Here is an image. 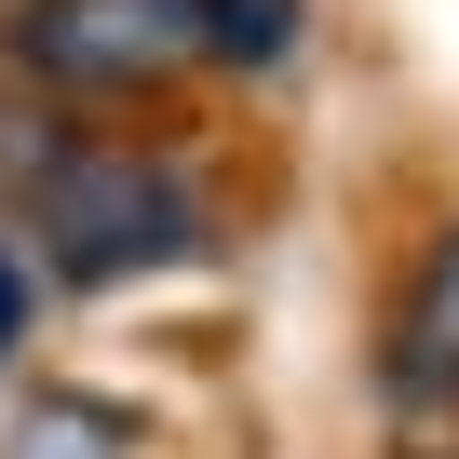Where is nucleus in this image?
I'll list each match as a JSON object with an SVG mask.
<instances>
[{"instance_id": "nucleus-3", "label": "nucleus", "mask_w": 459, "mask_h": 459, "mask_svg": "<svg viewBox=\"0 0 459 459\" xmlns=\"http://www.w3.org/2000/svg\"><path fill=\"white\" fill-rule=\"evenodd\" d=\"M378 392L392 419H459V216L405 257L392 325H378Z\"/></svg>"}, {"instance_id": "nucleus-2", "label": "nucleus", "mask_w": 459, "mask_h": 459, "mask_svg": "<svg viewBox=\"0 0 459 459\" xmlns=\"http://www.w3.org/2000/svg\"><path fill=\"white\" fill-rule=\"evenodd\" d=\"M216 55V0H14V68L55 95H135Z\"/></svg>"}, {"instance_id": "nucleus-1", "label": "nucleus", "mask_w": 459, "mask_h": 459, "mask_svg": "<svg viewBox=\"0 0 459 459\" xmlns=\"http://www.w3.org/2000/svg\"><path fill=\"white\" fill-rule=\"evenodd\" d=\"M28 244L68 284H135V271L203 244V189H189V162H162L135 135H68L28 176Z\"/></svg>"}, {"instance_id": "nucleus-4", "label": "nucleus", "mask_w": 459, "mask_h": 459, "mask_svg": "<svg viewBox=\"0 0 459 459\" xmlns=\"http://www.w3.org/2000/svg\"><path fill=\"white\" fill-rule=\"evenodd\" d=\"M284 41H298V0H216V55L230 68H271Z\"/></svg>"}, {"instance_id": "nucleus-5", "label": "nucleus", "mask_w": 459, "mask_h": 459, "mask_svg": "<svg viewBox=\"0 0 459 459\" xmlns=\"http://www.w3.org/2000/svg\"><path fill=\"white\" fill-rule=\"evenodd\" d=\"M14 338H28V257L0 244V365H14Z\"/></svg>"}]
</instances>
